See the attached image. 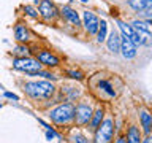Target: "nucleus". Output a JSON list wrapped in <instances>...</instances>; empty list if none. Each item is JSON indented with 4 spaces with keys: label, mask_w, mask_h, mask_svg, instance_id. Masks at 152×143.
<instances>
[{
    "label": "nucleus",
    "mask_w": 152,
    "mask_h": 143,
    "mask_svg": "<svg viewBox=\"0 0 152 143\" xmlns=\"http://www.w3.org/2000/svg\"><path fill=\"white\" fill-rule=\"evenodd\" d=\"M24 89L33 99H48L54 94V86L46 81H32L24 86Z\"/></svg>",
    "instance_id": "1"
},
{
    "label": "nucleus",
    "mask_w": 152,
    "mask_h": 143,
    "mask_svg": "<svg viewBox=\"0 0 152 143\" xmlns=\"http://www.w3.org/2000/svg\"><path fill=\"white\" fill-rule=\"evenodd\" d=\"M51 119L57 124H65L71 121L75 118V107L71 103H65V105H59L57 108H54L49 113Z\"/></svg>",
    "instance_id": "2"
},
{
    "label": "nucleus",
    "mask_w": 152,
    "mask_h": 143,
    "mask_svg": "<svg viewBox=\"0 0 152 143\" xmlns=\"http://www.w3.org/2000/svg\"><path fill=\"white\" fill-rule=\"evenodd\" d=\"M117 26L121 27V30L124 32V35H125L127 38H130V40L135 43V45H140V46H141V45H146V43L149 41V38H151L149 33L135 30L132 26H128V24H125V22H121V21H119Z\"/></svg>",
    "instance_id": "3"
},
{
    "label": "nucleus",
    "mask_w": 152,
    "mask_h": 143,
    "mask_svg": "<svg viewBox=\"0 0 152 143\" xmlns=\"http://www.w3.org/2000/svg\"><path fill=\"white\" fill-rule=\"evenodd\" d=\"M95 130H97L95 132V143H111L114 133L113 119H104L103 122H100V126Z\"/></svg>",
    "instance_id": "4"
},
{
    "label": "nucleus",
    "mask_w": 152,
    "mask_h": 143,
    "mask_svg": "<svg viewBox=\"0 0 152 143\" xmlns=\"http://www.w3.org/2000/svg\"><path fill=\"white\" fill-rule=\"evenodd\" d=\"M13 67L16 70H21V72H26V73H37V72L41 70V64L35 59H30V57H18V59L13 60Z\"/></svg>",
    "instance_id": "5"
},
{
    "label": "nucleus",
    "mask_w": 152,
    "mask_h": 143,
    "mask_svg": "<svg viewBox=\"0 0 152 143\" xmlns=\"http://www.w3.org/2000/svg\"><path fill=\"white\" fill-rule=\"evenodd\" d=\"M75 118H76V122H78L79 126L89 124L90 118H92V108H90L87 103H79L78 107L75 108Z\"/></svg>",
    "instance_id": "6"
},
{
    "label": "nucleus",
    "mask_w": 152,
    "mask_h": 143,
    "mask_svg": "<svg viewBox=\"0 0 152 143\" xmlns=\"http://www.w3.org/2000/svg\"><path fill=\"white\" fill-rule=\"evenodd\" d=\"M121 52L125 59H133L136 56V45L125 35L121 37Z\"/></svg>",
    "instance_id": "7"
},
{
    "label": "nucleus",
    "mask_w": 152,
    "mask_h": 143,
    "mask_svg": "<svg viewBox=\"0 0 152 143\" xmlns=\"http://www.w3.org/2000/svg\"><path fill=\"white\" fill-rule=\"evenodd\" d=\"M40 13L38 14H41L45 19H54L56 16H57V10H56V7H54V3L51 2V0H40Z\"/></svg>",
    "instance_id": "8"
},
{
    "label": "nucleus",
    "mask_w": 152,
    "mask_h": 143,
    "mask_svg": "<svg viewBox=\"0 0 152 143\" xmlns=\"http://www.w3.org/2000/svg\"><path fill=\"white\" fill-rule=\"evenodd\" d=\"M83 19H84V26H86V30H87L89 33H97L98 30V18L95 16L94 13L90 11H84L83 13Z\"/></svg>",
    "instance_id": "9"
},
{
    "label": "nucleus",
    "mask_w": 152,
    "mask_h": 143,
    "mask_svg": "<svg viewBox=\"0 0 152 143\" xmlns=\"http://www.w3.org/2000/svg\"><path fill=\"white\" fill-rule=\"evenodd\" d=\"M38 62H40L41 65H48V67H57L59 65V57L51 54L49 51H41L38 52Z\"/></svg>",
    "instance_id": "10"
},
{
    "label": "nucleus",
    "mask_w": 152,
    "mask_h": 143,
    "mask_svg": "<svg viewBox=\"0 0 152 143\" xmlns=\"http://www.w3.org/2000/svg\"><path fill=\"white\" fill-rule=\"evenodd\" d=\"M108 48L111 52H119L121 51V37L117 32H111V35L108 38Z\"/></svg>",
    "instance_id": "11"
},
{
    "label": "nucleus",
    "mask_w": 152,
    "mask_h": 143,
    "mask_svg": "<svg viewBox=\"0 0 152 143\" xmlns=\"http://www.w3.org/2000/svg\"><path fill=\"white\" fill-rule=\"evenodd\" d=\"M14 37H16L18 41L27 43L28 41V30H27V27L22 26V24H18V26L14 27Z\"/></svg>",
    "instance_id": "12"
},
{
    "label": "nucleus",
    "mask_w": 152,
    "mask_h": 143,
    "mask_svg": "<svg viewBox=\"0 0 152 143\" xmlns=\"http://www.w3.org/2000/svg\"><path fill=\"white\" fill-rule=\"evenodd\" d=\"M128 5H130V8H133L135 11H142V10L151 8L152 0H128Z\"/></svg>",
    "instance_id": "13"
},
{
    "label": "nucleus",
    "mask_w": 152,
    "mask_h": 143,
    "mask_svg": "<svg viewBox=\"0 0 152 143\" xmlns=\"http://www.w3.org/2000/svg\"><path fill=\"white\" fill-rule=\"evenodd\" d=\"M62 14L68 19L70 22H73V24H76V26H79V22H81V19H79V16H78V13L75 11V10H71L70 7H64L62 8Z\"/></svg>",
    "instance_id": "14"
},
{
    "label": "nucleus",
    "mask_w": 152,
    "mask_h": 143,
    "mask_svg": "<svg viewBox=\"0 0 152 143\" xmlns=\"http://www.w3.org/2000/svg\"><path fill=\"white\" fill-rule=\"evenodd\" d=\"M140 118H141L142 127H144V132L149 133L151 132V126H152V116L149 114V111H146V110H144V111H141Z\"/></svg>",
    "instance_id": "15"
},
{
    "label": "nucleus",
    "mask_w": 152,
    "mask_h": 143,
    "mask_svg": "<svg viewBox=\"0 0 152 143\" xmlns=\"http://www.w3.org/2000/svg\"><path fill=\"white\" fill-rule=\"evenodd\" d=\"M132 27L135 30H140V32H144L151 35V21H135L132 24Z\"/></svg>",
    "instance_id": "16"
},
{
    "label": "nucleus",
    "mask_w": 152,
    "mask_h": 143,
    "mask_svg": "<svg viewBox=\"0 0 152 143\" xmlns=\"http://www.w3.org/2000/svg\"><path fill=\"white\" fill-rule=\"evenodd\" d=\"M127 143H141L140 140V130L136 127H130L127 133Z\"/></svg>",
    "instance_id": "17"
},
{
    "label": "nucleus",
    "mask_w": 152,
    "mask_h": 143,
    "mask_svg": "<svg viewBox=\"0 0 152 143\" xmlns=\"http://www.w3.org/2000/svg\"><path fill=\"white\" fill-rule=\"evenodd\" d=\"M102 118H103V110H97L95 113H92V118H90V127L92 129H97L102 122Z\"/></svg>",
    "instance_id": "18"
},
{
    "label": "nucleus",
    "mask_w": 152,
    "mask_h": 143,
    "mask_svg": "<svg viewBox=\"0 0 152 143\" xmlns=\"http://www.w3.org/2000/svg\"><path fill=\"white\" fill-rule=\"evenodd\" d=\"M106 32H108V24L106 21H102L98 24V30H97V35H98V41L102 43L106 40Z\"/></svg>",
    "instance_id": "19"
},
{
    "label": "nucleus",
    "mask_w": 152,
    "mask_h": 143,
    "mask_svg": "<svg viewBox=\"0 0 152 143\" xmlns=\"http://www.w3.org/2000/svg\"><path fill=\"white\" fill-rule=\"evenodd\" d=\"M14 54H16V56H21V57H27L28 56V52H30V51H28V48L27 46H18V48H14Z\"/></svg>",
    "instance_id": "20"
},
{
    "label": "nucleus",
    "mask_w": 152,
    "mask_h": 143,
    "mask_svg": "<svg viewBox=\"0 0 152 143\" xmlns=\"http://www.w3.org/2000/svg\"><path fill=\"white\" fill-rule=\"evenodd\" d=\"M98 86H100V88H102V89H104V91H106V92H108L109 95H116V92H114V91H113L111 84H109L108 81H100V83H98Z\"/></svg>",
    "instance_id": "21"
},
{
    "label": "nucleus",
    "mask_w": 152,
    "mask_h": 143,
    "mask_svg": "<svg viewBox=\"0 0 152 143\" xmlns=\"http://www.w3.org/2000/svg\"><path fill=\"white\" fill-rule=\"evenodd\" d=\"M24 11H26L30 18H38V11L33 7H30V5H26V7H24Z\"/></svg>",
    "instance_id": "22"
},
{
    "label": "nucleus",
    "mask_w": 152,
    "mask_h": 143,
    "mask_svg": "<svg viewBox=\"0 0 152 143\" xmlns=\"http://www.w3.org/2000/svg\"><path fill=\"white\" fill-rule=\"evenodd\" d=\"M68 75H70V78L83 80V73H81V72H73V70H70V72H68Z\"/></svg>",
    "instance_id": "23"
},
{
    "label": "nucleus",
    "mask_w": 152,
    "mask_h": 143,
    "mask_svg": "<svg viewBox=\"0 0 152 143\" xmlns=\"http://www.w3.org/2000/svg\"><path fill=\"white\" fill-rule=\"evenodd\" d=\"M75 140H76V143H89V142H86V138L83 135H76Z\"/></svg>",
    "instance_id": "24"
},
{
    "label": "nucleus",
    "mask_w": 152,
    "mask_h": 143,
    "mask_svg": "<svg viewBox=\"0 0 152 143\" xmlns=\"http://www.w3.org/2000/svg\"><path fill=\"white\" fill-rule=\"evenodd\" d=\"M5 95H7L8 99H13V100H19V97L16 94H11V92H5Z\"/></svg>",
    "instance_id": "25"
},
{
    "label": "nucleus",
    "mask_w": 152,
    "mask_h": 143,
    "mask_svg": "<svg viewBox=\"0 0 152 143\" xmlns=\"http://www.w3.org/2000/svg\"><path fill=\"white\" fill-rule=\"evenodd\" d=\"M46 137H48V138H49V140H51V138H54V137H56V133L52 132V130H48V132H46Z\"/></svg>",
    "instance_id": "26"
},
{
    "label": "nucleus",
    "mask_w": 152,
    "mask_h": 143,
    "mask_svg": "<svg viewBox=\"0 0 152 143\" xmlns=\"http://www.w3.org/2000/svg\"><path fill=\"white\" fill-rule=\"evenodd\" d=\"M116 143H127V140H125V138H124V137H121V138H119V140H117Z\"/></svg>",
    "instance_id": "27"
},
{
    "label": "nucleus",
    "mask_w": 152,
    "mask_h": 143,
    "mask_svg": "<svg viewBox=\"0 0 152 143\" xmlns=\"http://www.w3.org/2000/svg\"><path fill=\"white\" fill-rule=\"evenodd\" d=\"M142 143H152V142H151V138H146V140L142 142Z\"/></svg>",
    "instance_id": "28"
},
{
    "label": "nucleus",
    "mask_w": 152,
    "mask_h": 143,
    "mask_svg": "<svg viewBox=\"0 0 152 143\" xmlns=\"http://www.w3.org/2000/svg\"><path fill=\"white\" fill-rule=\"evenodd\" d=\"M81 2H83V3H87V2H89V0H81Z\"/></svg>",
    "instance_id": "29"
},
{
    "label": "nucleus",
    "mask_w": 152,
    "mask_h": 143,
    "mask_svg": "<svg viewBox=\"0 0 152 143\" xmlns=\"http://www.w3.org/2000/svg\"><path fill=\"white\" fill-rule=\"evenodd\" d=\"M0 108H2V103H0Z\"/></svg>",
    "instance_id": "30"
}]
</instances>
